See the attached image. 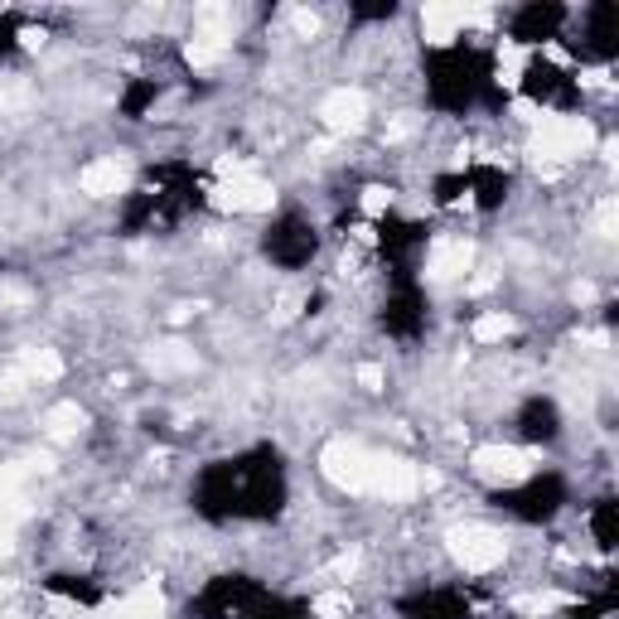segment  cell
Here are the masks:
<instances>
[{"label": "cell", "instance_id": "cell-1", "mask_svg": "<svg viewBox=\"0 0 619 619\" xmlns=\"http://www.w3.org/2000/svg\"><path fill=\"white\" fill-rule=\"evenodd\" d=\"M324 474L349 494H373V498H411L421 488H436L441 474L436 470H417L411 460L387 450H368L363 441H330L320 455Z\"/></svg>", "mask_w": 619, "mask_h": 619}, {"label": "cell", "instance_id": "cell-2", "mask_svg": "<svg viewBox=\"0 0 619 619\" xmlns=\"http://www.w3.org/2000/svg\"><path fill=\"white\" fill-rule=\"evenodd\" d=\"M591 122H581V116H542L537 122V136H532V156L542 160V165H571V160H581L585 150H591Z\"/></svg>", "mask_w": 619, "mask_h": 619}, {"label": "cell", "instance_id": "cell-3", "mask_svg": "<svg viewBox=\"0 0 619 619\" xmlns=\"http://www.w3.org/2000/svg\"><path fill=\"white\" fill-rule=\"evenodd\" d=\"M450 557L460 561L465 571H494L498 561L508 557V537L498 528H484V523L450 528Z\"/></svg>", "mask_w": 619, "mask_h": 619}, {"label": "cell", "instance_id": "cell-4", "mask_svg": "<svg viewBox=\"0 0 619 619\" xmlns=\"http://www.w3.org/2000/svg\"><path fill=\"white\" fill-rule=\"evenodd\" d=\"M474 474L498 488H513L532 480V460L518 445H484V450H474Z\"/></svg>", "mask_w": 619, "mask_h": 619}, {"label": "cell", "instance_id": "cell-5", "mask_svg": "<svg viewBox=\"0 0 619 619\" xmlns=\"http://www.w3.org/2000/svg\"><path fill=\"white\" fill-rule=\"evenodd\" d=\"M213 203H219L223 213H267L271 203H276V189H271L267 179L252 175H227L219 189H213Z\"/></svg>", "mask_w": 619, "mask_h": 619}, {"label": "cell", "instance_id": "cell-6", "mask_svg": "<svg viewBox=\"0 0 619 619\" xmlns=\"http://www.w3.org/2000/svg\"><path fill=\"white\" fill-rule=\"evenodd\" d=\"M470 25H488V10L480 5H426L421 10V35L431 39V45H450V39H460V29Z\"/></svg>", "mask_w": 619, "mask_h": 619}, {"label": "cell", "instance_id": "cell-7", "mask_svg": "<svg viewBox=\"0 0 619 619\" xmlns=\"http://www.w3.org/2000/svg\"><path fill=\"white\" fill-rule=\"evenodd\" d=\"M320 122L330 126V132H358V126L368 122V97L358 88H334L320 102Z\"/></svg>", "mask_w": 619, "mask_h": 619}, {"label": "cell", "instance_id": "cell-8", "mask_svg": "<svg viewBox=\"0 0 619 619\" xmlns=\"http://www.w3.org/2000/svg\"><path fill=\"white\" fill-rule=\"evenodd\" d=\"M474 262V247L465 243V237H441L436 247H431V262H426V276L431 281H460L465 271Z\"/></svg>", "mask_w": 619, "mask_h": 619}, {"label": "cell", "instance_id": "cell-9", "mask_svg": "<svg viewBox=\"0 0 619 619\" xmlns=\"http://www.w3.org/2000/svg\"><path fill=\"white\" fill-rule=\"evenodd\" d=\"M83 194H92V199H112V194H122L126 184H132V170H126V160H92L88 170H83Z\"/></svg>", "mask_w": 619, "mask_h": 619}, {"label": "cell", "instance_id": "cell-10", "mask_svg": "<svg viewBox=\"0 0 619 619\" xmlns=\"http://www.w3.org/2000/svg\"><path fill=\"white\" fill-rule=\"evenodd\" d=\"M160 615H165V595L156 585H136L132 595L107 605V619H160Z\"/></svg>", "mask_w": 619, "mask_h": 619}, {"label": "cell", "instance_id": "cell-11", "mask_svg": "<svg viewBox=\"0 0 619 619\" xmlns=\"http://www.w3.org/2000/svg\"><path fill=\"white\" fill-rule=\"evenodd\" d=\"M150 373H160V377H170V373H194V363H199V358H194V349L189 344H156V349H150Z\"/></svg>", "mask_w": 619, "mask_h": 619}, {"label": "cell", "instance_id": "cell-12", "mask_svg": "<svg viewBox=\"0 0 619 619\" xmlns=\"http://www.w3.org/2000/svg\"><path fill=\"white\" fill-rule=\"evenodd\" d=\"M20 373L29 377V383H53V377L63 373V358L53 354V349H20Z\"/></svg>", "mask_w": 619, "mask_h": 619}, {"label": "cell", "instance_id": "cell-13", "mask_svg": "<svg viewBox=\"0 0 619 619\" xmlns=\"http://www.w3.org/2000/svg\"><path fill=\"white\" fill-rule=\"evenodd\" d=\"M45 431L53 441H69V436H78L83 431V411L73 407V401H63V407H53L49 417H45Z\"/></svg>", "mask_w": 619, "mask_h": 619}, {"label": "cell", "instance_id": "cell-14", "mask_svg": "<svg viewBox=\"0 0 619 619\" xmlns=\"http://www.w3.org/2000/svg\"><path fill=\"white\" fill-rule=\"evenodd\" d=\"M508 334H513V320L504 310H488L474 320V344H504Z\"/></svg>", "mask_w": 619, "mask_h": 619}, {"label": "cell", "instance_id": "cell-15", "mask_svg": "<svg viewBox=\"0 0 619 619\" xmlns=\"http://www.w3.org/2000/svg\"><path fill=\"white\" fill-rule=\"evenodd\" d=\"M595 233H601V237L619 233V203L615 199H601V209H595Z\"/></svg>", "mask_w": 619, "mask_h": 619}, {"label": "cell", "instance_id": "cell-16", "mask_svg": "<svg viewBox=\"0 0 619 619\" xmlns=\"http://www.w3.org/2000/svg\"><path fill=\"white\" fill-rule=\"evenodd\" d=\"M557 431V411L552 407H532L528 411V436H552Z\"/></svg>", "mask_w": 619, "mask_h": 619}, {"label": "cell", "instance_id": "cell-17", "mask_svg": "<svg viewBox=\"0 0 619 619\" xmlns=\"http://www.w3.org/2000/svg\"><path fill=\"white\" fill-rule=\"evenodd\" d=\"M314 615H320V619H339V615H349V595H339V591L320 595V601H314Z\"/></svg>", "mask_w": 619, "mask_h": 619}, {"label": "cell", "instance_id": "cell-18", "mask_svg": "<svg viewBox=\"0 0 619 619\" xmlns=\"http://www.w3.org/2000/svg\"><path fill=\"white\" fill-rule=\"evenodd\" d=\"M387 203H393V194H387V189H377V184H373V189H363V213H373V219H377V213H387Z\"/></svg>", "mask_w": 619, "mask_h": 619}, {"label": "cell", "instance_id": "cell-19", "mask_svg": "<svg viewBox=\"0 0 619 619\" xmlns=\"http://www.w3.org/2000/svg\"><path fill=\"white\" fill-rule=\"evenodd\" d=\"M290 25L300 29V35H320V15H310V10H290Z\"/></svg>", "mask_w": 619, "mask_h": 619}, {"label": "cell", "instance_id": "cell-20", "mask_svg": "<svg viewBox=\"0 0 619 619\" xmlns=\"http://www.w3.org/2000/svg\"><path fill=\"white\" fill-rule=\"evenodd\" d=\"M354 571H358V552H344V557L330 567V575H339V581H349Z\"/></svg>", "mask_w": 619, "mask_h": 619}, {"label": "cell", "instance_id": "cell-21", "mask_svg": "<svg viewBox=\"0 0 619 619\" xmlns=\"http://www.w3.org/2000/svg\"><path fill=\"white\" fill-rule=\"evenodd\" d=\"M358 383H363L368 393H377V387H383V368H373V363H368V368H358Z\"/></svg>", "mask_w": 619, "mask_h": 619}, {"label": "cell", "instance_id": "cell-22", "mask_svg": "<svg viewBox=\"0 0 619 619\" xmlns=\"http://www.w3.org/2000/svg\"><path fill=\"white\" fill-rule=\"evenodd\" d=\"M411 132H417V122H411V116H397V122L387 126V140H407Z\"/></svg>", "mask_w": 619, "mask_h": 619}]
</instances>
